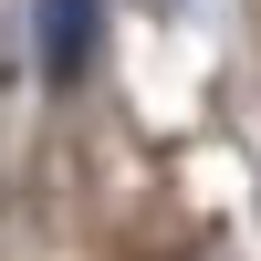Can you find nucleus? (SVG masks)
I'll return each mask as SVG.
<instances>
[{
  "instance_id": "1",
  "label": "nucleus",
  "mask_w": 261,
  "mask_h": 261,
  "mask_svg": "<svg viewBox=\"0 0 261 261\" xmlns=\"http://www.w3.org/2000/svg\"><path fill=\"white\" fill-rule=\"evenodd\" d=\"M94 11L105 0H42V84H84V63H94Z\"/></svg>"
}]
</instances>
